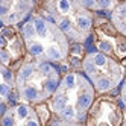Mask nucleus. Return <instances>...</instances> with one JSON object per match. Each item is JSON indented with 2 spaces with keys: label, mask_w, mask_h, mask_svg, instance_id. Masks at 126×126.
<instances>
[{
  "label": "nucleus",
  "mask_w": 126,
  "mask_h": 126,
  "mask_svg": "<svg viewBox=\"0 0 126 126\" xmlns=\"http://www.w3.org/2000/svg\"><path fill=\"white\" fill-rule=\"evenodd\" d=\"M21 43L29 58L59 64L70 55V41L58 26L43 14H32L21 24Z\"/></svg>",
  "instance_id": "f257e3e1"
},
{
  "label": "nucleus",
  "mask_w": 126,
  "mask_h": 126,
  "mask_svg": "<svg viewBox=\"0 0 126 126\" xmlns=\"http://www.w3.org/2000/svg\"><path fill=\"white\" fill-rule=\"evenodd\" d=\"M96 91L80 71L71 70L61 75V80L50 99V111L58 120L84 123L96 100Z\"/></svg>",
  "instance_id": "f03ea898"
},
{
  "label": "nucleus",
  "mask_w": 126,
  "mask_h": 126,
  "mask_svg": "<svg viewBox=\"0 0 126 126\" xmlns=\"http://www.w3.org/2000/svg\"><path fill=\"white\" fill-rule=\"evenodd\" d=\"M14 80L20 103L40 106L52 99L61 80V73L53 64L28 58L14 73Z\"/></svg>",
  "instance_id": "7ed1b4c3"
},
{
  "label": "nucleus",
  "mask_w": 126,
  "mask_h": 126,
  "mask_svg": "<svg viewBox=\"0 0 126 126\" xmlns=\"http://www.w3.org/2000/svg\"><path fill=\"white\" fill-rule=\"evenodd\" d=\"M41 8L67 37L70 43H85L93 32L94 17L93 11L76 0H52L44 2Z\"/></svg>",
  "instance_id": "20e7f679"
},
{
  "label": "nucleus",
  "mask_w": 126,
  "mask_h": 126,
  "mask_svg": "<svg viewBox=\"0 0 126 126\" xmlns=\"http://www.w3.org/2000/svg\"><path fill=\"white\" fill-rule=\"evenodd\" d=\"M82 73L96 94H108L119 87L126 76V70L120 61L100 50L88 52L80 61Z\"/></svg>",
  "instance_id": "39448f33"
},
{
  "label": "nucleus",
  "mask_w": 126,
  "mask_h": 126,
  "mask_svg": "<svg viewBox=\"0 0 126 126\" xmlns=\"http://www.w3.org/2000/svg\"><path fill=\"white\" fill-rule=\"evenodd\" d=\"M125 115L120 105L114 99L100 96L96 97L85 119V126H120Z\"/></svg>",
  "instance_id": "423d86ee"
},
{
  "label": "nucleus",
  "mask_w": 126,
  "mask_h": 126,
  "mask_svg": "<svg viewBox=\"0 0 126 126\" xmlns=\"http://www.w3.org/2000/svg\"><path fill=\"white\" fill-rule=\"evenodd\" d=\"M46 122L35 106L15 103L8 106L0 117V126H44Z\"/></svg>",
  "instance_id": "0eeeda50"
},
{
  "label": "nucleus",
  "mask_w": 126,
  "mask_h": 126,
  "mask_svg": "<svg viewBox=\"0 0 126 126\" xmlns=\"http://www.w3.org/2000/svg\"><path fill=\"white\" fill-rule=\"evenodd\" d=\"M35 8L33 2H11L5 0L0 2V23L3 26H15L18 23H24L32 15V11Z\"/></svg>",
  "instance_id": "6e6552de"
},
{
  "label": "nucleus",
  "mask_w": 126,
  "mask_h": 126,
  "mask_svg": "<svg viewBox=\"0 0 126 126\" xmlns=\"http://www.w3.org/2000/svg\"><path fill=\"white\" fill-rule=\"evenodd\" d=\"M14 91H15L14 71L6 64L0 62V105L9 102Z\"/></svg>",
  "instance_id": "1a4fd4ad"
},
{
  "label": "nucleus",
  "mask_w": 126,
  "mask_h": 126,
  "mask_svg": "<svg viewBox=\"0 0 126 126\" xmlns=\"http://www.w3.org/2000/svg\"><path fill=\"white\" fill-rule=\"evenodd\" d=\"M111 23L114 29L126 40V2L115 3L111 11Z\"/></svg>",
  "instance_id": "9d476101"
},
{
  "label": "nucleus",
  "mask_w": 126,
  "mask_h": 126,
  "mask_svg": "<svg viewBox=\"0 0 126 126\" xmlns=\"http://www.w3.org/2000/svg\"><path fill=\"white\" fill-rule=\"evenodd\" d=\"M49 126H85V123H71V122H64V120L53 119Z\"/></svg>",
  "instance_id": "9b49d317"
},
{
  "label": "nucleus",
  "mask_w": 126,
  "mask_h": 126,
  "mask_svg": "<svg viewBox=\"0 0 126 126\" xmlns=\"http://www.w3.org/2000/svg\"><path fill=\"white\" fill-rule=\"evenodd\" d=\"M120 102L123 103V106L126 108V76L123 79V82L120 84Z\"/></svg>",
  "instance_id": "f8f14e48"
},
{
  "label": "nucleus",
  "mask_w": 126,
  "mask_h": 126,
  "mask_svg": "<svg viewBox=\"0 0 126 126\" xmlns=\"http://www.w3.org/2000/svg\"><path fill=\"white\" fill-rule=\"evenodd\" d=\"M120 126H126V117H125V120H123V123H122Z\"/></svg>",
  "instance_id": "ddd939ff"
}]
</instances>
